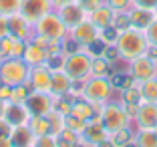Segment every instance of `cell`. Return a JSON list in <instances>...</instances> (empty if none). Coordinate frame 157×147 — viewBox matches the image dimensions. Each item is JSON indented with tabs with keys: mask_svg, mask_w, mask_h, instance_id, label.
Returning <instances> with one entry per match:
<instances>
[{
	"mask_svg": "<svg viewBox=\"0 0 157 147\" xmlns=\"http://www.w3.org/2000/svg\"><path fill=\"white\" fill-rule=\"evenodd\" d=\"M145 38H147L149 46H157V16L147 28H145Z\"/></svg>",
	"mask_w": 157,
	"mask_h": 147,
	"instance_id": "41",
	"label": "cell"
},
{
	"mask_svg": "<svg viewBox=\"0 0 157 147\" xmlns=\"http://www.w3.org/2000/svg\"><path fill=\"white\" fill-rule=\"evenodd\" d=\"M109 137V131L105 129V125H103V121H101V115H93L91 119L87 121V127H85V131H83V135H81V139L83 141H87L89 145H97V143H101L103 139H107Z\"/></svg>",
	"mask_w": 157,
	"mask_h": 147,
	"instance_id": "11",
	"label": "cell"
},
{
	"mask_svg": "<svg viewBox=\"0 0 157 147\" xmlns=\"http://www.w3.org/2000/svg\"><path fill=\"white\" fill-rule=\"evenodd\" d=\"M113 12H127L129 8H133V0H103Z\"/></svg>",
	"mask_w": 157,
	"mask_h": 147,
	"instance_id": "36",
	"label": "cell"
},
{
	"mask_svg": "<svg viewBox=\"0 0 157 147\" xmlns=\"http://www.w3.org/2000/svg\"><path fill=\"white\" fill-rule=\"evenodd\" d=\"M113 26L117 28V30H125V28H129L131 22H129V14L127 12H117L115 14V20H113Z\"/></svg>",
	"mask_w": 157,
	"mask_h": 147,
	"instance_id": "40",
	"label": "cell"
},
{
	"mask_svg": "<svg viewBox=\"0 0 157 147\" xmlns=\"http://www.w3.org/2000/svg\"><path fill=\"white\" fill-rule=\"evenodd\" d=\"M67 2H73V0H52V4H55V8H59V6L67 4Z\"/></svg>",
	"mask_w": 157,
	"mask_h": 147,
	"instance_id": "50",
	"label": "cell"
},
{
	"mask_svg": "<svg viewBox=\"0 0 157 147\" xmlns=\"http://www.w3.org/2000/svg\"><path fill=\"white\" fill-rule=\"evenodd\" d=\"M46 56H48L46 48L38 46L36 42H30V44L26 42V48H24L22 60L28 64V67H38V64H44L46 63Z\"/></svg>",
	"mask_w": 157,
	"mask_h": 147,
	"instance_id": "20",
	"label": "cell"
},
{
	"mask_svg": "<svg viewBox=\"0 0 157 147\" xmlns=\"http://www.w3.org/2000/svg\"><path fill=\"white\" fill-rule=\"evenodd\" d=\"M109 139L115 147H127L129 143H133V133L127 127H123V129H117V131H111Z\"/></svg>",
	"mask_w": 157,
	"mask_h": 147,
	"instance_id": "26",
	"label": "cell"
},
{
	"mask_svg": "<svg viewBox=\"0 0 157 147\" xmlns=\"http://www.w3.org/2000/svg\"><path fill=\"white\" fill-rule=\"evenodd\" d=\"M56 14L60 16V20H63V24L67 26V30L75 28L77 24H81L85 18H87V12L81 8V4H78L77 0H73V2H67V4H63V6H59V8H56Z\"/></svg>",
	"mask_w": 157,
	"mask_h": 147,
	"instance_id": "8",
	"label": "cell"
},
{
	"mask_svg": "<svg viewBox=\"0 0 157 147\" xmlns=\"http://www.w3.org/2000/svg\"><path fill=\"white\" fill-rule=\"evenodd\" d=\"M115 14L117 12H113L111 8L107 4H101L97 10H93L91 14H87V18L91 20L95 26L99 28V30H103V28H109V26H113V20H115Z\"/></svg>",
	"mask_w": 157,
	"mask_h": 147,
	"instance_id": "19",
	"label": "cell"
},
{
	"mask_svg": "<svg viewBox=\"0 0 157 147\" xmlns=\"http://www.w3.org/2000/svg\"><path fill=\"white\" fill-rule=\"evenodd\" d=\"M30 26H33V24L28 22L20 12L8 16V34L14 41H26L28 32H30Z\"/></svg>",
	"mask_w": 157,
	"mask_h": 147,
	"instance_id": "17",
	"label": "cell"
},
{
	"mask_svg": "<svg viewBox=\"0 0 157 147\" xmlns=\"http://www.w3.org/2000/svg\"><path fill=\"white\" fill-rule=\"evenodd\" d=\"M91 63L93 59L85 52H75V55L67 56L65 60V73L71 77V81H85L91 75Z\"/></svg>",
	"mask_w": 157,
	"mask_h": 147,
	"instance_id": "5",
	"label": "cell"
},
{
	"mask_svg": "<svg viewBox=\"0 0 157 147\" xmlns=\"http://www.w3.org/2000/svg\"><path fill=\"white\" fill-rule=\"evenodd\" d=\"M73 147H93V145H89L87 141H83V139H81V141H77V143H75Z\"/></svg>",
	"mask_w": 157,
	"mask_h": 147,
	"instance_id": "51",
	"label": "cell"
},
{
	"mask_svg": "<svg viewBox=\"0 0 157 147\" xmlns=\"http://www.w3.org/2000/svg\"><path fill=\"white\" fill-rule=\"evenodd\" d=\"M91 75L93 77H109L111 75V64L103 56H95L91 63Z\"/></svg>",
	"mask_w": 157,
	"mask_h": 147,
	"instance_id": "28",
	"label": "cell"
},
{
	"mask_svg": "<svg viewBox=\"0 0 157 147\" xmlns=\"http://www.w3.org/2000/svg\"><path fill=\"white\" fill-rule=\"evenodd\" d=\"M60 48H63V55L65 56H71V55H75V52H81V44H78L73 37L63 38V41H60Z\"/></svg>",
	"mask_w": 157,
	"mask_h": 147,
	"instance_id": "35",
	"label": "cell"
},
{
	"mask_svg": "<svg viewBox=\"0 0 157 147\" xmlns=\"http://www.w3.org/2000/svg\"><path fill=\"white\" fill-rule=\"evenodd\" d=\"M77 2L81 4V8H83V10H85L87 14H91L93 10H97V8H99L101 4H105L103 0H77Z\"/></svg>",
	"mask_w": 157,
	"mask_h": 147,
	"instance_id": "42",
	"label": "cell"
},
{
	"mask_svg": "<svg viewBox=\"0 0 157 147\" xmlns=\"http://www.w3.org/2000/svg\"><path fill=\"white\" fill-rule=\"evenodd\" d=\"M139 91H141V99L143 103H157V79H147L143 83H139Z\"/></svg>",
	"mask_w": 157,
	"mask_h": 147,
	"instance_id": "24",
	"label": "cell"
},
{
	"mask_svg": "<svg viewBox=\"0 0 157 147\" xmlns=\"http://www.w3.org/2000/svg\"><path fill=\"white\" fill-rule=\"evenodd\" d=\"M95 107L97 105H93L91 101H87V99H75L73 105H71V115L78 117V119H83V121H89L93 115H95Z\"/></svg>",
	"mask_w": 157,
	"mask_h": 147,
	"instance_id": "21",
	"label": "cell"
},
{
	"mask_svg": "<svg viewBox=\"0 0 157 147\" xmlns=\"http://www.w3.org/2000/svg\"><path fill=\"white\" fill-rule=\"evenodd\" d=\"M117 38H119V30L115 26H109V28H103L101 30V41L105 44H115Z\"/></svg>",
	"mask_w": 157,
	"mask_h": 147,
	"instance_id": "38",
	"label": "cell"
},
{
	"mask_svg": "<svg viewBox=\"0 0 157 147\" xmlns=\"http://www.w3.org/2000/svg\"><path fill=\"white\" fill-rule=\"evenodd\" d=\"M0 147H14L10 137H0Z\"/></svg>",
	"mask_w": 157,
	"mask_h": 147,
	"instance_id": "48",
	"label": "cell"
},
{
	"mask_svg": "<svg viewBox=\"0 0 157 147\" xmlns=\"http://www.w3.org/2000/svg\"><path fill=\"white\" fill-rule=\"evenodd\" d=\"M153 131H155V135H157V125H155V127H153Z\"/></svg>",
	"mask_w": 157,
	"mask_h": 147,
	"instance_id": "53",
	"label": "cell"
},
{
	"mask_svg": "<svg viewBox=\"0 0 157 147\" xmlns=\"http://www.w3.org/2000/svg\"><path fill=\"white\" fill-rule=\"evenodd\" d=\"M157 0H133V6H139V8H155Z\"/></svg>",
	"mask_w": 157,
	"mask_h": 147,
	"instance_id": "45",
	"label": "cell"
},
{
	"mask_svg": "<svg viewBox=\"0 0 157 147\" xmlns=\"http://www.w3.org/2000/svg\"><path fill=\"white\" fill-rule=\"evenodd\" d=\"M111 89L113 87L107 77H93L83 87V97L87 101H91L93 105H103L111 95Z\"/></svg>",
	"mask_w": 157,
	"mask_h": 147,
	"instance_id": "4",
	"label": "cell"
},
{
	"mask_svg": "<svg viewBox=\"0 0 157 147\" xmlns=\"http://www.w3.org/2000/svg\"><path fill=\"white\" fill-rule=\"evenodd\" d=\"M65 127H69V129H73L75 133H78V135H83V131H85V127H87V121H83V119H78V117H75V115H65Z\"/></svg>",
	"mask_w": 157,
	"mask_h": 147,
	"instance_id": "33",
	"label": "cell"
},
{
	"mask_svg": "<svg viewBox=\"0 0 157 147\" xmlns=\"http://www.w3.org/2000/svg\"><path fill=\"white\" fill-rule=\"evenodd\" d=\"M10 133H12V125L2 117L0 119V137H10Z\"/></svg>",
	"mask_w": 157,
	"mask_h": 147,
	"instance_id": "43",
	"label": "cell"
},
{
	"mask_svg": "<svg viewBox=\"0 0 157 147\" xmlns=\"http://www.w3.org/2000/svg\"><path fill=\"white\" fill-rule=\"evenodd\" d=\"M157 73V67H155V60L149 59L147 55L143 56H137L135 60H131V77L139 83H143L147 79H153Z\"/></svg>",
	"mask_w": 157,
	"mask_h": 147,
	"instance_id": "12",
	"label": "cell"
},
{
	"mask_svg": "<svg viewBox=\"0 0 157 147\" xmlns=\"http://www.w3.org/2000/svg\"><path fill=\"white\" fill-rule=\"evenodd\" d=\"M119 56L125 60H135L137 56H143L147 52V38H145V30H139V28H125L119 32V38L115 42Z\"/></svg>",
	"mask_w": 157,
	"mask_h": 147,
	"instance_id": "1",
	"label": "cell"
},
{
	"mask_svg": "<svg viewBox=\"0 0 157 147\" xmlns=\"http://www.w3.org/2000/svg\"><path fill=\"white\" fill-rule=\"evenodd\" d=\"M12 44H14V38L10 37H4L0 38V60H6L10 59V52H12Z\"/></svg>",
	"mask_w": 157,
	"mask_h": 147,
	"instance_id": "37",
	"label": "cell"
},
{
	"mask_svg": "<svg viewBox=\"0 0 157 147\" xmlns=\"http://www.w3.org/2000/svg\"><path fill=\"white\" fill-rule=\"evenodd\" d=\"M33 26H34V30H36V34L48 38V41H63L65 34H67V26L63 24V20H60V16L56 12L44 14V16L38 18Z\"/></svg>",
	"mask_w": 157,
	"mask_h": 147,
	"instance_id": "3",
	"label": "cell"
},
{
	"mask_svg": "<svg viewBox=\"0 0 157 147\" xmlns=\"http://www.w3.org/2000/svg\"><path fill=\"white\" fill-rule=\"evenodd\" d=\"M131 117L125 113V109L121 105H105L101 109V121L105 125V129L111 133V131H117V129H123L129 125Z\"/></svg>",
	"mask_w": 157,
	"mask_h": 147,
	"instance_id": "6",
	"label": "cell"
},
{
	"mask_svg": "<svg viewBox=\"0 0 157 147\" xmlns=\"http://www.w3.org/2000/svg\"><path fill=\"white\" fill-rule=\"evenodd\" d=\"M73 91V81L65 71H52V81H51V95L55 97H65Z\"/></svg>",
	"mask_w": 157,
	"mask_h": 147,
	"instance_id": "18",
	"label": "cell"
},
{
	"mask_svg": "<svg viewBox=\"0 0 157 147\" xmlns=\"http://www.w3.org/2000/svg\"><path fill=\"white\" fill-rule=\"evenodd\" d=\"M28 73H30V67H28L22 59L0 60V79H2L4 85L16 87V85L26 83L28 81Z\"/></svg>",
	"mask_w": 157,
	"mask_h": 147,
	"instance_id": "2",
	"label": "cell"
},
{
	"mask_svg": "<svg viewBox=\"0 0 157 147\" xmlns=\"http://www.w3.org/2000/svg\"><path fill=\"white\" fill-rule=\"evenodd\" d=\"M8 37V16L0 14V38Z\"/></svg>",
	"mask_w": 157,
	"mask_h": 147,
	"instance_id": "44",
	"label": "cell"
},
{
	"mask_svg": "<svg viewBox=\"0 0 157 147\" xmlns=\"http://www.w3.org/2000/svg\"><path fill=\"white\" fill-rule=\"evenodd\" d=\"M123 103H133V105H141V103H143L141 91H139V83L123 89Z\"/></svg>",
	"mask_w": 157,
	"mask_h": 147,
	"instance_id": "31",
	"label": "cell"
},
{
	"mask_svg": "<svg viewBox=\"0 0 157 147\" xmlns=\"http://www.w3.org/2000/svg\"><path fill=\"white\" fill-rule=\"evenodd\" d=\"M52 10H55L52 0H22V4H20V14L30 24H34L38 18H42L44 14L52 12Z\"/></svg>",
	"mask_w": 157,
	"mask_h": 147,
	"instance_id": "7",
	"label": "cell"
},
{
	"mask_svg": "<svg viewBox=\"0 0 157 147\" xmlns=\"http://www.w3.org/2000/svg\"><path fill=\"white\" fill-rule=\"evenodd\" d=\"M10 141H12L14 147H26V145H33L34 135H33V131L28 129V125H18V127H12Z\"/></svg>",
	"mask_w": 157,
	"mask_h": 147,
	"instance_id": "22",
	"label": "cell"
},
{
	"mask_svg": "<svg viewBox=\"0 0 157 147\" xmlns=\"http://www.w3.org/2000/svg\"><path fill=\"white\" fill-rule=\"evenodd\" d=\"M133 119L139 129H153L157 125V103H141Z\"/></svg>",
	"mask_w": 157,
	"mask_h": 147,
	"instance_id": "14",
	"label": "cell"
},
{
	"mask_svg": "<svg viewBox=\"0 0 157 147\" xmlns=\"http://www.w3.org/2000/svg\"><path fill=\"white\" fill-rule=\"evenodd\" d=\"M30 93H33V87L28 85V81H26V83H22V85H16V87H12L10 101H12V103H26V99H28Z\"/></svg>",
	"mask_w": 157,
	"mask_h": 147,
	"instance_id": "30",
	"label": "cell"
},
{
	"mask_svg": "<svg viewBox=\"0 0 157 147\" xmlns=\"http://www.w3.org/2000/svg\"><path fill=\"white\" fill-rule=\"evenodd\" d=\"M26 125H28V129L33 131L34 137L51 133V123H48V117L46 115H30V119H28Z\"/></svg>",
	"mask_w": 157,
	"mask_h": 147,
	"instance_id": "23",
	"label": "cell"
},
{
	"mask_svg": "<svg viewBox=\"0 0 157 147\" xmlns=\"http://www.w3.org/2000/svg\"><path fill=\"white\" fill-rule=\"evenodd\" d=\"M95 147H115V145H113V143H111V139L107 137V139H103L101 143H97V145H95Z\"/></svg>",
	"mask_w": 157,
	"mask_h": 147,
	"instance_id": "49",
	"label": "cell"
},
{
	"mask_svg": "<svg viewBox=\"0 0 157 147\" xmlns=\"http://www.w3.org/2000/svg\"><path fill=\"white\" fill-rule=\"evenodd\" d=\"M75 143H71V141H67V139H63V137H56V147H73Z\"/></svg>",
	"mask_w": 157,
	"mask_h": 147,
	"instance_id": "46",
	"label": "cell"
},
{
	"mask_svg": "<svg viewBox=\"0 0 157 147\" xmlns=\"http://www.w3.org/2000/svg\"><path fill=\"white\" fill-rule=\"evenodd\" d=\"M0 85H2V79H0Z\"/></svg>",
	"mask_w": 157,
	"mask_h": 147,
	"instance_id": "56",
	"label": "cell"
},
{
	"mask_svg": "<svg viewBox=\"0 0 157 147\" xmlns=\"http://www.w3.org/2000/svg\"><path fill=\"white\" fill-rule=\"evenodd\" d=\"M26 109L30 111V115H46L48 111L52 109L55 101H52V95L51 93H38V91H33L26 99Z\"/></svg>",
	"mask_w": 157,
	"mask_h": 147,
	"instance_id": "13",
	"label": "cell"
},
{
	"mask_svg": "<svg viewBox=\"0 0 157 147\" xmlns=\"http://www.w3.org/2000/svg\"><path fill=\"white\" fill-rule=\"evenodd\" d=\"M20 4H22V0H0V14L12 16V14L20 12Z\"/></svg>",
	"mask_w": 157,
	"mask_h": 147,
	"instance_id": "32",
	"label": "cell"
},
{
	"mask_svg": "<svg viewBox=\"0 0 157 147\" xmlns=\"http://www.w3.org/2000/svg\"><path fill=\"white\" fill-rule=\"evenodd\" d=\"M46 117H48V123H51V135L56 137V135L65 129V115L59 113L56 109H51L48 113H46Z\"/></svg>",
	"mask_w": 157,
	"mask_h": 147,
	"instance_id": "29",
	"label": "cell"
},
{
	"mask_svg": "<svg viewBox=\"0 0 157 147\" xmlns=\"http://www.w3.org/2000/svg\"><path fill=\"white\" fill-rule=\"evenodd\" d=\"M51 81H52V71L46 64L33 67L30 73H28V85L33 87V91L51 93Z\"/></svg>",
	"mask_w": 157,
	"mask_h": 147,
	"instance_id": "10",
	"label": "cell"
},
{
	"mask_svg": "<svg viewBox=\"0 0 157 147\" xmlns=\"http://www.w3.org/2000/svg\"><path fill=\"white\" fill-rule=\"evenodd\" d=\"M71 37H73L81 46L87 48L89 44H93L95 41L101 38V30H99V28L95 26L89 18H85L81 24H77L75 28H71Z\"/></svg>",
	"mask_w": 157,
	"mask_h": 147,
	"instance_id": "9",
	"label": "cell"
},
{
	"mask_svg": "<svg viewBox=\"0 0 157 147\" xmlns=\"http://www.w3.org/2000/svg\"><path fill=\"white\" fill-rule=\"evenodd\" d=\"M109 83H111V87L113 89H127V87H131V85H137L139 81H135L131 75H127V73H113L111 77H109Z\"/></svg>",
	"mask_w": 157,
	"mask_h": 147,
	"instance_id": "27",
	"label": "cell"
},
{
	"mask_svg": "<svg viewBox=\"0 0 157 147\" xmlns=\"http://www.w3.org/2000/svg\"><path fill=\"white\" fill-rule=\"evenodd\" d=\"M4 119L8 121L12 127H18V125H26L28 119H30V111L26 109L24 103H12L8 101V107H6Z\"/></svg>",
	"mask_w": 157,
	"mask_h": 147,
	"instance_id": "15",
	"label": "cell"
},
{
	"mask_svg": "<svg viewBox=\"0 0 157 147\" xmlns=\"http://www.w3.org/2000/svg\"><path fill=\"white\" fill-rule=\"evenodd\" d=\"M127 147H137V145H135V143H129V145H127Z\"/></svg>",
	"mask_w": 157,
	"mask_h": 147,
	"instance_id": "52",
	"label": "cell"
},
{
	"mask_svg": "<svg viewBox=\"0 0 157 147\" xmlns=\"http://www.w3.org/2000/svg\"><path fill=\"white\" fill-rule=\"evenodd\" d=\"M127 14H129V22L133 28H139V30H145V28L149 26V24L155 20V10L151 8H139V6H133V8L127 10Z\"/></svg>",
	"mask_w": 157,
	"mask_h": 147,
	"instance_id": "16",
	"label": "cell"
},
{
	"mask_svg": "<svg viewBox=\"0 0 157 147\" xmlns=\"http://www.w3.org/2000/svg\"><path fill=\"white\" fill-rule=\"evenodd\" d=\"M153 10H155V14H157V2H155V8H153Z\"/></svg>",
	"mask_w": 157,
	"mask_h": 147,
	"instance_id": "54",
	"label": "cell"
},
{
	"mask_svg": "<svg viewBox=\"0 0 157 147\" xmlns=\"http://www.w3.org/2000/svg\"><path fill=\"white\" fill-rule=\"evenodd\" d=\"M6 107H8V101H4V99H0V119L4 117V113H6Z\"/></svg>",
	"mask_w": 157,
	"mask_h": 147,
	"instance_id": "47",
	"label": "cell"
},
{
	"mask_svg": "<svg viewBox=\"0 0 157 147\" xmlns=\"http://www.w3.org/2000/svg\"><path fill=\"white\" fill-rule=\"evenodd\" d=\"M26 147H34V145H26Z\"/></svg>",
	"mask_w": 157,
	"mask_h": 147,
	"instance_id": "55",
	"label": "cell"
},
{
	"mask_svg": "<svg viewBox=\"0 0 157 147\" xmlns=\"http://www.w3.org/2000/svg\"><path fill=\"white\" fill-rule=\"evenodd\" d=\"M65 60H67V56L63 55V52H56V55H48L46 56V67L51 71H63L65 69Z\"/></svg>",
	"mask_w": 157,
	"mask_h": 147,
	"instance_id": "34",
	"label": "cell"
},
{
	"mask_svg": "<svg viewBox=\"0 0 157 147\" xmlns=\"http://www.w3.org/2000/svg\"><path fill=\"white\" fill-rule=\"evenodd\" d=\"M34 147H56V137L51 133H46V135H40V137H34L33 141Z\"/></svg>",
	"mask_w": 157,
	"mask_h": 147,
	"instance_id": "39",
	"label": "cell"
},
{
	"mask_svg": "<svg viewBox=\"0 0 157 147\" xmlns=\"http://www.w3.org/2000/svg\"><path fill=\"white\" fill-rule=\"evenodd\" d=\"M137 147H157V135L153 129H139V133L133 137Z\"/></svg>",
	"mask_w": 157,
	"mask_h": 147,
	"instance_id": "25",
	"label": "cell"
}]
</instances>
